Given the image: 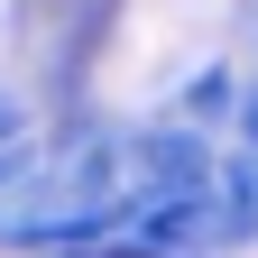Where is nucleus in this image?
<instances>
[{"instance_id":"f257e3e1","label":"nucleus","mask_w":258,"mask_h":258,"mask_svg":"<svg viewBox=\"0 0 258 258\" xmlns=\"http://www.w3.org/2000/svg\"><path fill=\"white\" fill-rule=\"evenodd\" d=\"M240 139H249V157H258V83L240 92Z\"/></svg>"}]
</instances>
